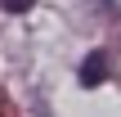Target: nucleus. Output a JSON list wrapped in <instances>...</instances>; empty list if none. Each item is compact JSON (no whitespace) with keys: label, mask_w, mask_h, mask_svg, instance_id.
<instances>
[{"label":"nucleus","mask_w":121,"mask_h":117,"mask_svg":"<svg viewBox=\"0 0 121 117\" xmlns=\"http://www.w3.org/2000/svg\"><path fill=\"white\" fill-rule=\"evenodd\" d=\"M108 72H112V68H108V50H90V54H85V63H81V86H85V90H94V86H103V81H108Z\"/></svg>","instance_id":"nucleus-1"},{"label":"nucleus","mask_w":121,"mask_h":117,"mask_svg":"<svg viewBox=\"0 0 121 117\" xmlns=\"http://www.w3.org/2000/svg\"><path fill=\"white\" fill-rule=\"evenodd\" d=\"M31 5H36V0H0V9H4V14H27Z\"/></svg>","instance_id":"nucleus-2"}]
</instances>
